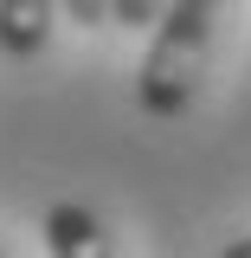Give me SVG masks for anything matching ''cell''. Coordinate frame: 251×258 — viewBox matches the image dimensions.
Masks as SVG:
<instances>
[{
    "label": "cell",
    "mask_w": 251,
    "mask_h": 258,
    "mask_svg": "<svg viewBox=\"0 0 251 258\" xmlns=\"http://www.w3.org/2000/svg\"><path fill=\"white\" fill-rule=\"evenodd\" d=\"M0 258H7V252H0Z\"/></svg>",
    "instance_id": "cell-7"
},
{
    "label": "cell",
    "mask_w": 251,
    "mask_h": 258,
    "mask_svg": "<svg viewBox=\"0 0 251 258\" xmlns=\"http://www.w3.org/2000/svg\"><path fill=\"white\" fill-rule=\"evenodd\" d=\"M58 7L64 0H0V52L7 58H39L45 39H52Z\"/></svg>",
    "instance_id": "cell-3"
},
{
    "label": "cell",
    "mask_w": 251,
    "mask_h": 258,
    "mask_svg": "<svg viewBox=\"0 0 251 258\" xmlns=\"http://www.w3.org/2000/svg\"><path fill=\"white\" fill-rule=\"evenodd\" d=\"M39 232H45V252H52V258H116L103 220H97L84 200H58V207H45Z\"/></svg>",
    "instance_id": "cell-2"
},
{
    "label": "cell",
    "mask_w": 251,
    "mask_h": 258,
    "mask_svg": "<svg viewBox=\"0 0 251 258\" xmlns=\"http://www.w3.org/2000/svg\"><path fill=\"white\" fill-rule=\"evenodd\" d=\"M219 13H225V0H168L155 39H148V58L135 71V103H142V116L174 123L193 103L200 71H206V52H213V32H219Z\"/></svg>",
    "instance_id": "cell-1"
},
{
    "label": "cell",
    "mask_w": 251,
    "mask_h": 258,
    "mask_svg": "<svg viewBox=\"0 0 251 258\" xmlns=\"http://www.w3.org/2000/svg\"><path fill=\"white\" fill-rule=\"evenodd\" d=\"M219 258H251V232H238V239H232V245H225Z\"/></svg>",
    "instance_id": "cell-6"
},
{
    "label": "cell",
    "mask_w": 251,
    "mask_h": 258,
    "mask_svg": "<svg viewBox=\"0 0 251 258\" xmlns=\"http://www.w3.org/2000/svg\"><path fill=\"white\" fill-rule=\"evenodd\" d=\"M161 13H168V0H110V26H129V32H155Z\"/></svg>",
    "instance_id": "cell-4"
},
{
    "label": "cell",
    "mask_w": 251,
    "mask_h": 258,
    "mask_svg": "<svg viewBox=\"0 0 251 258\" xmlns=\"http://www.w3.org/2000/svg\"><path fill=\"white\" fill-rule=\"evenodd\" d=\"M64 13H71L77 26H103V20H110V0H64Z\"/></svg>",
    "instance_id": "cell-5"
}]
</instances>
